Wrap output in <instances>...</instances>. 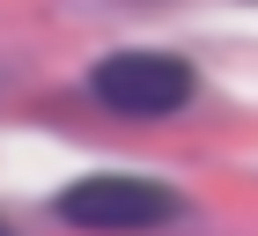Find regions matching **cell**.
Returning <instances> with one entry per match:
<instances>
[{
	"label": "cell",
	"mask_w": 258,
	"mask_h": 236,
	"mask_svg": "<svg viewBox=\"0 0 258 236\" xmlns=\"http://www.w3.org/2000/svg\"><path fill=\"white\" fill-rule=\"evenodd\" d=\"M177 214H184L177 185L133 177V170H96V177H74L59 192V221L89 229V236H148V229H170Z\"/></svg>",
	"instance_id": "obj_1"
},
{
	"label": "cell",
	"mask_w": 258,
	"mask_h": 236,
	"mask_svg": "<svg viewBox=\"0 0 258 236\" xmlns=\"http://www.w3.org/2000/svg\"><path fill=\"white\" fill-rule=\"evenodd\" d=\"M192 89H199V74L177 52H140L133 44V52H103L89 67V96L111 118H177L192 103Z\"/></svg>",
	"instance_id": "obj_2"
},
{
	"label": "cell",
	"mask_w": 258,
	"mask_h": 236,
	"mask_svg": "<svg viewBox=\"0 0 258 236\" xmlns=\"http://www.w3.org/2000/svg\"><path fill=\"white\" fill-rule=\"evenodd\" d=\"M0 236H15V229H8V221H0Z\"/></svg>",
	"instance_id": "obj_3"
}]
</instances>
